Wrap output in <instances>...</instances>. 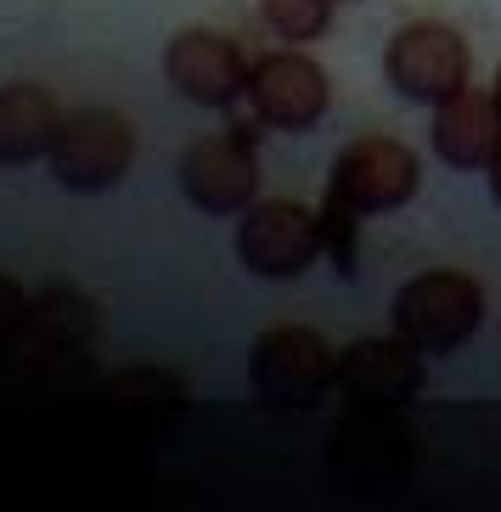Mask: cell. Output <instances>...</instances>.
Wrapping results in <instances>:
<instances>
[{
  "mask_svg": "<svg viewBox=\"0 0 501 512\" xmlns=\"http://www.w3.org/2000/svg\"><path fill=\"white\" fill-rule=\"evenodd\" d=\"M107 400L124 411V417L147 422V428H158V422H175L186 406V389L181 377H169L164 366H130V372H119L113 383H107Z\"/></svg>",
  "mask_w": 501,
  "mask_h": 512,
  "instance_id": "14",
  "label": "cell"
},
{
  "mask_svg": "<svg viewBox=\"0 0 501 512\" xmlns=\"http://www.w3.org/2000/svg\"><path fill=\"white\" fill-rule=\"evenodd\" d=\"M175 181H181L186 203L214 220L226 214H243L259 197V152L248 141V130H226V136H198L181 152L175 164Z\"/></svg>",
  "mask_w": 501,
  "mask_h": 512,
  "instance_id": "8",
  "label": "cell"
},
{
  "mask_svg": "<svg viewBox=\"0 0 501 512\" xmlns=\"http://www.w3.org/2000/svg\"><path fill=\"white\" fill-rule=\"evenodd\" d=\"M164 79L169 91L192 107H231L248 91V62L237 40L220 29H181L164 46Z\"/></svg>",
  "mask_w": 501,
  "mask_h": 512,
  "instance_id": "11",
  "label": "cell"
},
{
  "mask_svg": "<svg viewBox=\"0 0 501 512\" xmlns=\"http://www.w3.org/2000/svg\"><path fill=\"white\" fill-rule=\"evenodd\" d=\"M29 321H34V299L12 282V276H0V355L29 332Z\"/></svg>",
  "mask_w": 501,
  "mask_h": 512,
  "instance_id": "18",
  "label": "cell"
},
{
  "mask_svg": "<svg viewBox=\"0 0 501 512\" xmlns=\"http://www.w3.org/2000/svg\"><path fill=\"white\" fill-rule=\"evenodd\" d=\"M490 91H496V102H501V68H496V85H490Z\"/></svg>",
  "mask_w": 501,
  "mask_h": 512,
  "instance_id": "20",
  "label": "cell"
},
{
  "mask_svg": "<svg viewBox=\"0 0 501 512\" xmlns=\"http://www.w3.org/2000/svg\"><path fill=\"white\" fill-rule=\"evenodd\" d=\"M29 332H46L51 344H79L96 332V304L68 293V287H51L46 299H34V321Z\"/></svg>",
  "mask_w": 501,
  "mask_h": 512,
  "instance_id": "15",
  "label": "cell"
},
{
  "mask_svg": "<svg viewBox=\"0 0 501 512\" xmlns=\"http://www.w3.org/2000/svg\"><path fill=\"white\" fill-rule=\"evenodd\" d=\"M259 17L271 23L276 40L288 46H310L333 29V0H259Z\"/></svg>",
  "mask_w": 501,
  "mask_h": 512,
  "instance_id": "16",
  "label": "cell"
},
{
  "mask_svg": "<svg viewBox=\"0 0 501 512\" xmlns=\"http://www.w3.org/2000/svg\"><path fill=\"white\" fill-rule=\"evenodd\" d=\"M248 107H254L259 124L271 130H288V136H304L327 119L333 107V85H327V68L304 46H282L265 51L259 62H248Z\"/></svg>",
  "mask_w": 501,
  "mask_h": 512,
  "instance_id": "6",
  "label": "cell"
},
{
  "mask_svg": "<svg viewBox=\"0 0 501 512\" xmlns=\"http://www.w3.org/2000/svg\"><path fill=\"white\" fill-rule=\"evenodd\" d=\"M237 259L259 282H293L321 259V214L293 197H254L237 220Z\"/></svg>",
  "mask_w": 501,
  "mask_h": 512,
  "instance_id": "5",
  "label": "cell"
},
{
  "mask_svg": "<svg viewBox=\"0 0 501 512\" xmlns=\"http://www.w3.org/2000/svg\"><path fill=\"white\" fill-rule=\"evenodd\" d=\"M389 327L423 355H456L485 327V287L468 271H417L389 299Z\"/></svg>",
  "mask_w": 501,
  "mask_h": 512,
  "instance_id": "2",
  "label": "cell"
},
{
  "mask_svg": "<svg viewBox=\"0 0 501 512\" xmlns=\"http://www.w3.org/2000/svg\"><path fill=\"white\" fill-rule=\"evenodd\" d=\"M46 164L62 192H113L136 169V124L113 107H74V113H62Z\"/></svg>",
  "mask_w": 501,
  "mask_h": 512,
  "instance_id": "3",
  "label": "cell"
},
{
  "mask_svg": "<svg viewBox=\"0 0 501 512\" xmlns=\"http://www.w3.org/2000/svg\"><path fill=\"white\" fill-rule=\"evenodd\" d=\"M383 79H389V91L406 96V102L440 107L445 96H456L473 79L468 40H462L451 23H440V17L400 23V29L383 40Z\"/></svg>",
  "mask_w": 501,
  "mask_h": 512,
  "instance_id": "4",
  "label": "cell"
},
{
  "mask_svg": "<svg viewBox=\"0 0 501 512\" xmlns=\"http://www.w3.org/2000/svg\"><path fill=\"white\" fill-rule=\"evenodd\" d=\"M62 124V107L46 85L12 79L0 85V169H29L51 152V136Z\"/></svg>",
  "mask_w": 501,
  "mask_h": 512,
  "instance_id": "13",
  "label": "cell"
},
{
  "mask_svg": "<svg viewBox=\"0 0 501 512\" xmlns=\"http://www.w3.org/2000/svg\"><path fill=\"white\" fill-rule=\"evenodd\" d=\"M333 6H344V0H333ZM350 6H355V0H350Z\"/></svg>",
  "mask_w": 501,
  "mask_h": 512,
  "instance_id": "21",
  "label": "cell"
},
{
  "mask_svg": "<svg viewBox=\"0 0 501 512\" xmlns=\"http://www.w3.org/2000/svg\"><path fill=\"white\" fill-rule=\"evenodd\" d=\"M417 181H423V164L400 136H355L338 147L327 192L355 214H389L417 197Z\"/></svg>",
  "mask_w": 501,
  "mask_h": 512,
  "instance_id": "7",
  "label": "cell"
},
{
  "mask_svg": "<svg viewBox=\"0 0 501 512\" xmlns=\"http://www.w3.org/2000/svg\"><path fill=\"white\" fill-rule=\"evenodd\" d=\"M423 383V349H411L400 332L355 338L350 349H338V394L350 400V411H406Z\"/></svg>",
  "mask_w": 501,
  "mask_h": 512,
  "instance_id": "9",
  "label": "cell"
},
{
  "mask_svg": "<svg viewBox=\"0 0 501 512\" xmlns=\"http://www.w3.org/2000/svg\"><path fill=\"white\" fill-rule=\"evenodd\" d=\"M248 389L271 411H310L338 389V349L316 327H265L248 349Z\"/></svg>",
  "mask_w": 501,
  "mask_h": 512,
  "instance_id": "1",
  "label": "cell"
},
{
  "mask_svg": "<svg viewBox=\"0 0 501 512\" xmlns=\"http://www.w3.org/2000/svg\"><path fill=\"white\" fill-rule=\"evenodd\" d=\"M428 141H434V152H440V164L462 169V175L490 169V158L501 152V102H496V91L462 85L456 96H445V102L434 107Z\"/></svg>",
  "mask_w": 501,
  "mask_h": 512,
  "instance_id": "12",
  "label": "cell"
},
{
  "mask_svg": "<svg viewBox=\"0 0 501 512\" xmlns=\"http://www.w3.org/2000/svg\"><path fill=\"white\" fill-rule=\"evenodd\" d=\"M355 226H361V214L327 192V203H321V254H333L338 276H355Z\"/></svg>",
  "mask_w": 501,
  "mask_h": 512,
  "instance_id": "17",
  "label": "cell"
},
{
  "mask_svg": "<svg viewBox=\"0 0 501 512\" xmlns=\"http://www.w3.org/2000/svg\"><path fill=\"white\" fill-rule=\"evenodd\" d=\"M485 175H490V197H496V209H501V152L490 158V169H485Z\"/></svg>",
  "mask_w": 501,
  "mask_h": 512,
  "instance_id": "19",
  "label": "cell"
},
{
  "mask_svg": "<svg viewBox=\"0 0 501 512\" xmlns=\"http://www.w3.org/2000/svg\"><path fill=\"white\" fill-rule=\"evenodd\" d=\"M327 467L344 490H361V496L395 490L411 473V434L395 428V411H355L327 439Z\"/></svg>",
  "mask_w": 501,
  "mask_h": 512,
  "instance_id": "10",
  "label": "cell"
}]
</instances>
